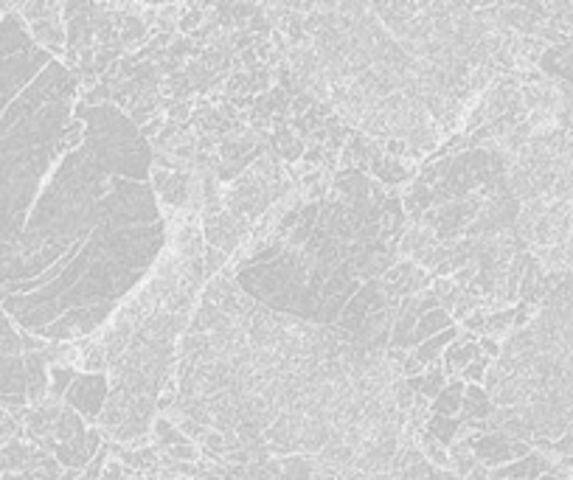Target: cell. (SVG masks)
Instances as JSON below:
<instances>
[{"label": "cell", "instance_id": "6da1fadb", "mask_svg": "<svg viewBox=\"0 0 573 480\" xmlns=\"http://www.w3.org/2000/svg\"><path fill=\"white\" fill-rule=\"evenodd\" d=\"M166 408L228 464L312 458L315 478L371 480L397 464L411 393L374 343L211 278L180 340Z\"/></svg>", "mask_w": 573, "mask_h": 480}, {"label": "cell", "instance_id": "7a4b0ae2", "mask_svg": "<svg viewBox=\"0 0 573 480\" xmlns=\"http://www.w3.org/2000/svg\"><path fill=\"white\" fill-rule=\"evenodd\" d=\"M152 160L135 121L79 99L71 135L0 259V309L26 335L93 337L158 270L169 225Z\"/></svg>", "mask_w": 573, "mask_h": 480}, {"label": "cell", "instance_id": "3957f363", "mask_svg": "<svg viewBox=\"0 0 573 480\" xmlns=\"http://www.w3.org/2000/svg\"><path fill=\"white\" fill-rule=\"evenodd\" d=\"M295 76L338 116L385 144L427 152L461 127L492 79L540 65L545 43L506 6L304 3L279 6Z\"/></svg>", "mask_w": 573, "mask_h": 480}, {"label": "cell", "instance_id": "277c9868", "mask_svg": "<svg viewBox=\"0 0 573 480\" xmlns=\"http://www.w3.org/2000/svg\"><path fill=\"white\" fill-rule=\"evenodd\" d=\"M107 393H110V379L107 374H76L71 379V385L65 388L62 399L71 410H76L82 419L90 422H99L102 416L104 402H107Z\"/></svg>", "mask_w": 573, "mask_h": 480}, {"label": "cell", "instance_id": "5b68a950", "mask_svg": "<svg viewBox=\"0 0 573 480\" xmlns=\"http://www.w3.org/2000/svg\"><path fill=\"white\" fill-rule=\"evenodd\" d=\"M385 480H470V478H461L456 472H444L439 466L430 464L419 450L405 447V450L399 452L394 469L385 475Z\"/></svg>", "mask_w": 573, "mask_h": 480}, {"label": "cell", "instance_id": "8992f818", "mask_svg": "<svg viewBox=\"0 0 573 480\" xmlns=\"http://www.w3.org/2000/svg\"><path fill=\"white\" fill-rule=\"evenodd\" d=\"M571 480H573V469H571Z\"/></svg>", "mask_w": 573, "mask_h": 480}]
</instances>
